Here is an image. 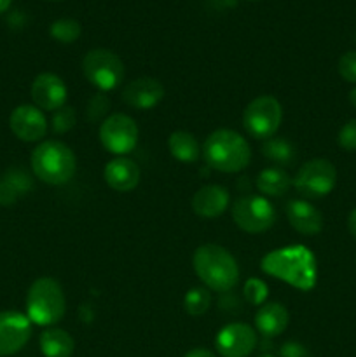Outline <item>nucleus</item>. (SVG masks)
Here are the masks:
<instances>
[{"mask_svg": "<svg viewBox=\"0 0 356 357\" xmlns=\"http://www.w3.org/2000/svg\"><path fill=\"white\" fill-rule=\"evenodd\" d=\"M103 178L114 190L131 192L140 183V167L128 157H115L105 166Z\"/></svg>", "mask_w": 356, "mask_h": 357, "instance_id": "obj_18", "label": "nucleus"}, {"mask_svg": "<svg viewBox=\"0 0 356 357\" xmlns=\"http://www.w3.org/2000/svg\"><path fill=\"white\" fill-rule=\"evenodd\" d=\"M262 153H264L265 159L271 160L272 164H278V166H290L297 159L295 146L288 139L274 138V136L265 139L264 145H262Z\"/></svg>", "mask_w": 356, "mask_h": 357, "instance_id": "obj_24", "label": "nucleus"}, {"mask_svg": "<svg viewBox=\"0 0 356 357\" xmlns=\"http://www.w3.org/2000/svg\"><path fill=\"white\" fill-rule=\"evenodd\" d=\"M230 195L220 185H205L192 195V211L201 218H216L229 208Z\"/></svg>", "mask_w": 356, "mask_h": 357, "instance_id": "obj_17", "label": "nucleus"}, {"mask_svg": "<svg viewBox=\"0 0 356 357\" xmlns=\"http://www.w3.org/2000/svg\"><path fill=\"white\" fill-rule=\"evenodd\" d=\"M168 149L170 153L180 162H195L201 155L198 139L194 135L187 131H175L168 138Z\"/></svg>", "mask_w": 356, "mask_h": 357, "instance_id": "obj_23", "label": "nucleus"}, {"mask_svg": "<svg viewBox=\"0 0 356 357\" xmlns=\"http://www.w3.org/2000/svg\"><path fill=\"white\" fill-rule=\"evenodd\" d=\"M40 352L44 357H72L75 351V342L72 335L59 328H49L38 338Z\"/></svg>", "mask_w": 356, "mask_h": 357, "instance_id": "obj_20", "label": "nucleus"}, {"mask_svg": "<svg viewBox=\"0 0 356 357\" xmlns=\"http://www.w3.org/2000/svg\"><path fill=\"white\" fill-rule=\"evenodd\" d=\"M100 142L110 153L124 157L138 143V126L129 115L110 114L100 124Z\"/></svg>", "mask_w": 356, "mask_h": 357, "instance_id": "obj_10", "label": "nucleus"}, {"mask_svg": "<svg viewBox=\"0 0 356 357\" xmlns=\"http://www.w3.org/2000/svg\"><path fill=\"white\" fill-rule=\"evenodd\" d=\"M66 312L61 284L52 278H38L27 293V317L37 326H52Z\"/></svg>", "mask_w": 356, "mask_h": 357, "instance_id": "obj_5", "label": "nucleus"}, {"mask_svg": "<svg viewBox=\"0 0 356 357\" xmlns=\"http://www.w3.org/2000/svg\"><path fill=\"white\" fill-rule=\"evenodd\" d=\"M212 305V295L205 288H192L185 293L184 309L188 316L199 317L208 312Z\"/></svg>", "mask_w": 356, "mask_h": 357, "instance_id": "obj_26", "label": "nucleus"}, {"mask_svg": "<svg viewBox=\"0 0 356 357\" xmlns=\"http://www.w3.org/2000/svg\"><path fill=\"white\" fill-rule=\"evenodd\" d=\"M52 2H58V0H52Z\"/></svg>", "mask_w": 356, "mask_h": 357, "instance_id": "obj_39", "label": "nucleus"}, {"mask_svg": "<svg viewBox=\"0 0 356 357\" xmlns=\"http://www.w3.org/2000/svg\"><path fill=\"white\" fill-rule=\"evenodd\" d=\"M281 356L283 357H306V349L300 344L295 342H288L281 347Z\"/></svg>", "mask_w": 356, "mask_h": 357, "instance_id": "obj_32", "label": "nucleus"}, {"mask_svg": "<svg viewBox=\"0 0 356 357\" xmlns=\"http://www.w3.org/2000/svg\"><path fill=\"white\" fill-rule=\"evenodd\" d=\"M9 128L17 139L34 143L44 138L47 132V119L35 105H20L10 114Z\"/></svg>", "mask_w": 356, "mask_h": 357, "instance_id": "obj_13", "label": "nucleus"}, {"mask_svg": "<svg viewBox=\"0 0 356 357\" xmlns=\"http://www.w3.org/2000/svg\"><path fill=\"white\" fill-rule=\"evenodd\" d=\"M349 101H351V105H353V107L356 108V86L353 87V89H351V93H349Z\"/></svg>", "mask_w": 356, "mask_h": 357, "instance_id": "obj_36", "label": "nucleus"}, {"mask_svg": "<svg viewBox=\"0 0 356 357\" xmlns=\"http://www.w3.org/2000/svg\"><path fill=\"white\" fill-rule=\"evenodd\" d=\"M77 122V114L72 107H61L59 110L52 112L51 128L56 135H65L72 131Z\"/></svg>", "mask_w": 356, "mask_h": 357, "instance_id": "obj_28", "label": "nucleus"}, {"mask_svg": "<svg viewBox=\"0 0 356 357\" xmlns=\"http://www.w3.org/2000/svg\"><path fill=\"white\" fill-rule=\"evenodd\" d=\"M286 218L302 236H316L323 230V215L306 199H293L286 204Z\"/></svg>", "mask_w": 356, "mask_h": 357, "instance_id": "obj_16", "label": "nucleus"}, {"mask_svg": "<svg viewBox=\"0 0 356 357\" xmlns=\"http://www.w3.org/2000/svg\"><path fill=\"white\" fill-rule=\"evenodd\" d=\"M108 108H110V100H108L103 93L94 94V96L89 100V103H87V108H86L87 119H89V121H98V119L105 117Z\"/></svg>", "mask_w": 356, "mask_h": 357, "instance_id": "obj_29", "label": "nucleus"}, {"mask_svg": "<svg viewBox=\"0 0 356 357\" xmlns=\"http://www.w3.org/2000/svg\"><path fill=\"white\" fill-rule=\"evenodd\" d=\"M290 314L285 305L278 302L264 303L255 314V326L257 331L265 338L279 337L288 328Z\"/></svg>", "mask_w": 356, "mask_h": 357, "instance_id": "obj_19", "label": "nucleus"}, {"mask_svg": "<svg viewBox=\"0 0 356 357\" xmlns=\"http://www.w3.org/2000/svg\"><path fill=\"white\" fill-rule=\"evenodd\" d=\"M269 288L262 279L258 278H250L246 282H244L243 288V296L250 305H258L262 307L267 300Z\"/></svg>", "mask_w": 356, "mask_h": 357, "instance_id": "obj_27", "label": "nucleus"}, {"mask_svg": "<svg viewBox=\"0 0 356 357\" xmlns=\"http://www.w3.org/2000/svg\"><path fill=\"white\" fill-rule=\"evenodd\" d=\"M31 171L47 185H65L75 176L77 159L68 145L58 139H45L38 143L30 157Z\"/></svg>", "mask_w": 356, "mask_h": 357, "instance_id": "obj_4", "label": "nucleus"}, {"mask_svg": "<svg viewBox=\"0 0 356 357\" xmlns=\"http://www.w3.org/2000/svg\"><path fill=\"white\" fill-rule=\"evenodd\" d=\"M31 188V178L21 169L7 171L0 180V204L10 206Z\"/></svg>", "mask_w": 356, "mask_h": 357, "instance_id": "obj_22", "label": "nucleus"}, {"mask_svg": "<svg viewBox=\"0 0 356 357\" xmlns=\"http://www.w3.org/2000/svg\"><path fill=\"white\" fill-rule=\"evenodd\" d=\"M339 73L346 82L356 84V51H349L339 59Z\"/></svg>", "mask_w": 356, "mask_h": 357, "instance_id": "obj_31", "label": "nucleus"}, {"mask_svg": "<svg viewBox=\"0 0 356 357\" xmlns=\"http://www.w3.org/2000/svg\"><path fill=\"white\" fill-rule=\"evenodd\" d=\"M122 101L136 110H150L164 98V86L154 77H140L122 87Z\"/></svg>", "mask_w": 356, "mask_h": 357, "instance_id": "obj_15", "label": "nucleus"}, {"mask_svg": "<svg viewBox=\"0 0 356 357\" xmlns=\"http://www.w3.org/2000/svg\"><path fill=\"white\" fill-rule=\"evenodd\" d=\"M337 183V169L327 159L307 160L293 178V187L304 199H321Z\"/></svg>", "mask_w": 356, "mask_h": 357, "instance_id": "obj_8", "label": "nucleus"}, {"mask_svg": "<svg viewBox=\"0 0 356 357\" xmlns=\"http://www.w3.org/2000/svg\"><path fill=\"white\" fill-rule=\"evenodd\" d=\"M185 357H216L215 354H213L212 351H208V349H192V351H188L187 354H185Z\"/></svg>", "mask_w": 356, "mask_h": 357, "instance_id": "obj_33", "label": "nucleus"}, {"mask_svg": "<svg viewBox=\"0 0 356 357\" xmlns=\"http://www.w3.org/2000/svg\"><path fill=\"white\" fill-rule=\"evenodd\" d=\"M339 145L348 152H356V119H351L341 128L337 136Z\"/></svg>", "mask_w": 356, "mask_h": 357, "instance_id": "obj_30", "label": "nucleus"}, {"mask_svg": "<svg viewBox=\"0 0 356 357\" xmlns=\"http://www.w3.org/2000/svg\"><path fill=\"white\" fill-rule=\"evenodd\" d=\"M246 2H257V0H246Z\"/></svg>", "mask_w": 356, "mask_h": 357, "instance_id": "obj_38", "label": "nucleus"}, {"mask_svg": "<svg viewBox=\"0 0 356 357\" xmlns=\"http://www.w3.org/2000/svg\"><path fill=\"white\" fill-rule=\"evenodd\" d=\"M348 230L353 237L356 239V208L349 213L348 216Z\"/></svg>", "mask_w": 356, "mask_h": 357, "instance_id": "obj_34", "label": "nucleus"}, {"mask_svg": "<svg viewBox=\"0 0 356 357\" xmlns=\"http://www.w3.org/2000/svg\"><path fill=\"white\" fill-rule=\"evenodd\" d=\"M202 157L212 169L239 173L250 164L251 150L246 139L232 129H216L206 138Z\"/></svg>", "mask_w": 356, "mask_h": 357, "instance_id": "obj_3", "label": "nucleus"}, {"mask_svg": "<svg viewBox=\"0 0 356 357\" xmlns=\"http://www.w3.org/2000/svg\"><path fill=\"white\" fill-rule=\"evenodd\" d=\"M192 267L202 284L213 291L227 293L239 281L236 258L218 244L199 246L192 257Z\"/></svg>", "mask_w": 356, "mask_h": 357, "instance_id": "obj_2", "label": "nucleus"}, {"mask_svg": "<svg viewBox=\"0 0 356 357\" xmlns=\"http://www.w3.org/2000/svg\"><path fill=\"white\" fill-rule=\"evenodd\" d=\"M258 357H274V356H271V354H262V356H258Z\"/></svg>", "mask_w": 356, "mask_h": 357, "instance_id": "obj_37", "label": "nucleus"}, {"mask_svg": "<svg viewBox=\"0 0 356 357\" xmlns=\"http://www.w3.org/2000/svg\"><path fill=\"white\" fill-rule=\"evenodd\" d=\"M232 220L243 232H267L276 222V211L264 195H243L232 204Z\"/></svg>", "mask_w": 356, "mask_h": 357, "instance_id": "obj_9", "label": "nucleus"}, {"mask_svg": "<svg viewBox=\"0 0 356 357\" xmlns=\"http://www.w3.org/2000/svg\"><path fill=\"white\" fill-rule=\"evenodd\" d=\"M30 337L31 323L24 314L16 310L0 312V357L20 352Z\"/></svg>", "mask_w": 356, "mask_h": 357, "instance_id": "obj_12", "label": "nucleus"}, {"mask_svg": "<svg viewBox=\"0 0 356 357\" xmlns=\"http://www.w3.org/2000/svg\"><path fill=\"white\" fill-rule=\"evenodd\" d=\"M66 94H68V89L61 77H58L56 73H38L31 84V100H34L35 107L40 110H59L61 107H65Z\"/></svg>", "mask_w": 356, "mask_h": 357, "instance_id": "obj_14", "label": "nucleus"}, {"mask_svg": "<svg viewBox=\"0 0 356 357\" xmlns=\"http://www.w3.org/2000/svg\"><path fill=\"white\" fill-rule=\"evenodd\" d=\"M10 3H13V0H0V14L6 13L10 7Z\"/></svg>", "mask_w": 356, "mask_h": 357, "instance_id": "obj_35", "label": "nucleus"}, {"mask_svg": "<svg viewBox=\"0 0 356 357\" xmlns=\"http://www.w3.org/2000/svg\"><path fill=\"white\" fill-rule=\"evenodd\" d=\"M84 77L100 91H112L124 79V63L108 49H91L82 59Z\"/></svg>", "mask_w": 356, "mask_h": 357, "instance_id": "obj_7", "label": "nucleus"}, {"mask_svg": "<svg viewBox=\"0 0 356 357\" xmlns=\"http://www.w3.org/2000/svg\"><path fill=\"white\" fill-rule=\"evenodd\" d=\"M255 185H257L258 192L262 195H267V197H281V195H285L290 190V187L293 185V180L281 167H265V169H262L257 174Z\"/></svg>", "mask_w": 356, "mask_h": 357, "instance_id": "obj_21", "label": "nucleus"}, {"mask_svg": "<svg viewBox=\"0 0 356 357\" xmlns=\"http://www.w3.org/2000/svg\"><path fill=\"white\" fill-rule=\"evenodd\" d=\"M260 268L267 275L286 282L299 291H311L316 286V257L309 248L302 244L271 251L262 258Z\"/></svg>", "mask_w": 356, "mask_h": 357, "instance_id": "obj_1", "label": "nucleus"}, {"mask_svg": "<svg viewBox=\"0 0 356 357\" xmlns=\"http://www.w3.org/2000/svg\"><path fill=\"white\" fill-rule=\"evenodd\" d=\"M283 121L281 103L274 96H257L243 112V128L255 139H269L276 135Z\"/></svg>", "mask_w": 356, "mask_h": 357, "instance_id": "obj_6", "label": "nucleus"}, {"mask_svg": "<svg viewBox=\"0 0 356 357\" xmlns=\"http://www.w3.org/2000/svg\"><path fill=\"white\" fill-rule=\"evenodd\" d=\"M80 33H82V26H80L79 21L72 20V17L56 20L49 26V35L61 44H73L80 37Z\"/></svg>", "mask_w": 356, "mask_h": 357, "instance_id": "obj_25", "label": "nucleus"}, {"mask_svg": "<svg viewBox=\"0 0 356 357\" xmlns=\"http://www.w3.org/2000/svg\"><path fill=\"white\" fill-rule=\"evenodd\" d=\"M257 331L244 323H230L216 333L215 347L222 357H248L257 347Z\"/></svg>", "mask_w": 356, "mask_h": 357, "instance_id": "obj_11", "label": "nucleus"}]
</instances>
